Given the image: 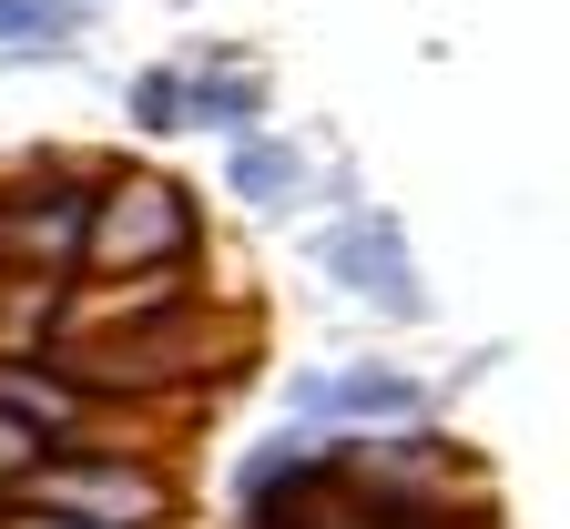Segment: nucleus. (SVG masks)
I'll return each instance as SVG.
<instances>
[{
    "instance_id": "nucleus-1",
    "label": "nucleus",
    "mask_w": 570,
    "mask_h": 529,
    "mask_svg": "<svg viewBox=\"0 0 570 529\" xmlns=\"http://www.w3.org/2000/svg\"><path fill=\"white\" fill-rule=\"evenodd\" d=\"M21 509H51V519H82V529H174L184 489H174V459L164 448H41V459L0 489Z\"/></svg>"
},
{
    "instance_id": "nucleus-2",
    "label": "nucleus",
    "mask_w": 570,
    "mask_h": 529,
    "mask_svg": "<svg viewBox=\"0 0 570 529\" xmlns=\"http://www.w3.org/2000/svg\"><path fill=\"white\" fill-rule=\"evenodd\" d=\"M204 255V204L164 164H112L92 184L82 224V275H142V265H194Z\"/></svg>"
},
{
    "instance_id": "nucleus-3",
    "label": "nucleus",
    "mask_w": 570,
    "mask_h": 529,
    "mask_svg": "<svg viewBox=\"0 0 570 529\" xmlns=\"http://www.w3.org/2000/svg\"><path fill=\"white\" fill-rule=\"evenodd\" d=\"M0 418H21L41 448H82V438H112V408L82 398L51 356H0Z\"/></svg>"
},
{
    "instance_id": "nucleus-4",
    "label": "nucleus",
    "mask_w": 570,
    "mask_h": 529,
    "mask_svg": "<svg viewBox=\"0 0 570 529\" xmlns=\"http://www.w3.org/2000/svg\"><path fill=\"white\" fill-rule=\"evenodd\" d=\"M316 265L336 275V285H356L367 306H387V316H417L428 295H417V275H407V245H397V224H377V214H356V224H326L316 235Z\"/></svg>"
},
{
    "instance_id": "nucleus-5",
    "label": "nucleus",
    "mask_w": 570,
    "mask_h": 529,
    "mask_svg": "<svg viewBox=\"0 0 570 529\" xmlns=\"http://www.w3.org/2000/svg\"><path fill=\"white\" fill-rule=\"evenodd\" d=\"M296 408L356 418V428H417V418H428V388H417L407 366H346V376H306Z\"/></svg>"
},
{
    "instance_id": "nucleus-6",
    "label": "nucleus",
    "mask_w": 570,
    "mask_h": 529,
    "mask_svg": "<svg viewBox=\"0 0 570 529\" xmlns=\"http://www.w3.org/2000/svg\"><path fill=\"white\" fill-rule=\"evenodd\" d=\"M225 184H235L245 204H296V194H306V154H296L285 133L245 123V133H225Z\"/></svg>"
},
{
    "instance_id": "nucleus-7",
    "label": "nucleus",
    "mask_w": 570,
    "mask_h": 529,
    "mask_svg": "<svg viewBox=\"0 0 570 529\" xmlns=\"http://www.w3.org/2000/svg\"><path fill=\"white\" fill-rule=\"evenodd\" d=\"M184 123H204V133H245V123H265V71H255V61H214L204 82L184 71Z\"/></svg>"
},
{
    "instance_id": "nucleus-8",
    "label": "nucleus",
    "mask_w": 570,
    "mask_h": 529,
    "mask_svg": "<svg viewBox=\"0 0 570 529\" xmlns=\"http://www.w3.org/2000/svg\"><path fill=\"white\" fill-rule=\"evenodd\" d=\"M71 0H0V51H51V41H71Z\"/></svg>"
},
{
    "instance_id": "nucleus-9",
    "label": "nucleus",
    "mask_w": 570,
    "mask_h": 529,
    "mask_svg": "<svg viewBox=\"0 0 570 529\" xmlns=\"http://www.w3.org/2000/svg\"><path fill=\"white\" fill-rule=\"evenodd\" d=\"M132 123H142V133H184V71H174V61L132 71Z\"/></svg>"
},
{
    "instance_id": "nucleus-10",
    "label": "nucleus",
    "mask_w": 570,
    "mask_h": 529,
    "mask_svg": "<svg viewBox=\"0 0 570 529\" xmlns=\"http://www.w3.org/2000/svg\"><path fill=\"white\" fill-rule=\"evenodd\" d=\"M31 459H41V438H31L21 418H0V489H11V479H21Z\"/></svg>"
},
{
    "instance_id": "nucleus-11",
    "label": "nucleus",
    "mask_w": 570,
    "mask_h": 529,
    "mask_svg": "<svg viewBox=\"0 0 570 529\" xmlns=\"http://www.w3.org/2000/svg\"><path fill=\"white\" fill-rule=\"evenodd\" d=\"M0 529H82V519H51V509H21V499H0Z\"/></svg>"
}]
</instances>
